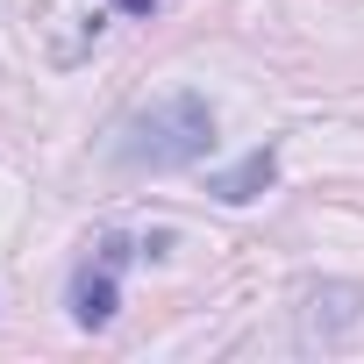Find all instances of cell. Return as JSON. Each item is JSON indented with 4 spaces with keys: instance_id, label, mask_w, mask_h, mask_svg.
<instances>
[{
    "instance_id": "6da1fadb",
    "label": "cell",
    "mask_w": 364,
    "mask_h": 364,
    "mask_svg": "<svg viewBox=\"0 0 364 364\" xmlns=\"http://www.w3.org/2000/svg\"><path fill=\"white\" fill-rule=\"evenodd\" d=\"M215 150V107L200 93H164L136 114H122L107 157L122 171H178V164H200Z\"/></svg>"
},
{
    "instance_id": "7a4b0ae2",
    "label": "cell",
    "mask_w": 364,
    "mask_h": 364,
    "mask_svg": "<svg viewBox=\"0 0 364 364\" xmlns=\"http://www.w3.org/2000/svg\"><path fill=\"white\" fill-rule=\"evenodd\" d=\"M129 264V243H100V264H86L72 279V321L79 328H107L114 321V272Z\"/></svg>"
},
{
    "instance_id": "3957f363",
    "label": "cell",
    "mask_w": 364,
    "mask_h": 364,
    "mask_svg": "<svg viewBox=\"0 0 364 364\" xmlns=\"http://www.w3.org/2000/svg\"><path fill=\"white\" fill-rule=\"evenodd\" d=\"M272 178H279V157H272V150H250L236 171H222V178H215L208 193H215V200H229V208H243V200H257V193L272 186Z\"/></svg>"
},
{
    "instance_id": "277c9868",
    "label": "cell",
    "mask_w": 364,
    "mask_h": 364,
    "mask_svg": "<svg viewBox=\"0 0 364 364\" xmlns=\"http://www.w3.org/2000/svg\"><path fill=\"white\" fill-rule=\"evenodd\" d=\"M114 8H122V15H150V8H157V0H114Z\"/></svg>"
}]
</instances>
